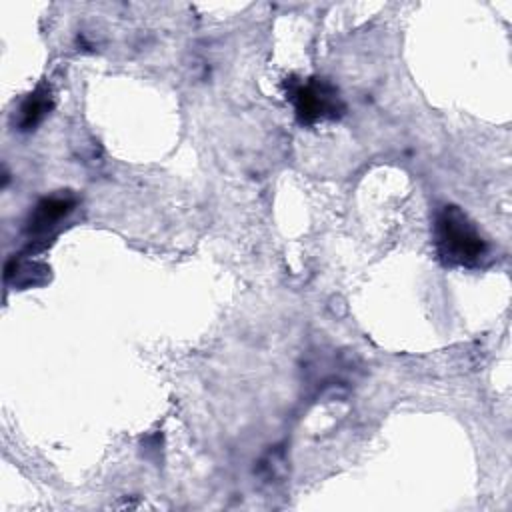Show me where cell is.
I'll return each mask as SVG.
<instances>
[{"label":"cell","mask_w":512,"mask_h":512,"mask_svg":"<svg viewBox=\"0 0 512 512\" xmlns=\"http://www.w3.org/2000/svg\"><path fill=\"white\" fill-rule=\"evenodd\" d=\"M74 208H76V198L72 194H54V196L42 198L26 220V236H28L26 252L44 250Z\"/></svg>","instance_id":"3"},{"label":"cell","mask_w":512,"mask_h":512,"mask_svg":"<svg viewBox=\"0 0 512 512\" xmlns=\"http://www.w3.org/2000/svg\"><path fill=\"white\" fill-rule=\"evenodd\" d=\"M286 98L294 104V114L302 126L338 120L344 114L338 88L324 78H290L286 82Z\"/></svg>","instance_id":"2"},{"label":"cell","mask_w":512,"mask_h":512,"mask_svg":"<svg viewBox=\"0 0 512 512\" xmlns=\"http://www.w3.org/2000/svg\"><path fill=\"white\" fill-rule=\"evenodd\" d=\"M52 110V92L48 84H40L34 92H30L20 108H18V120L16 126L22 132H30L34 130Z\"/></svg>","instance_id":"4"},{"label":"cell","mask_w":512,"mask_h":512,"mask_svg":"<svg viewBox=\"0 0 512 512\" xmlns=\"http://www.w3.org/2000/svg\"><path fill=\"white\" fill-rule=\"evenodd\" d=\"M434 244L440 262L448 268H478L490 252L476 224L454 204H446L436 214Z\"/></svg>","instance_id":"1"}]
</instances>
